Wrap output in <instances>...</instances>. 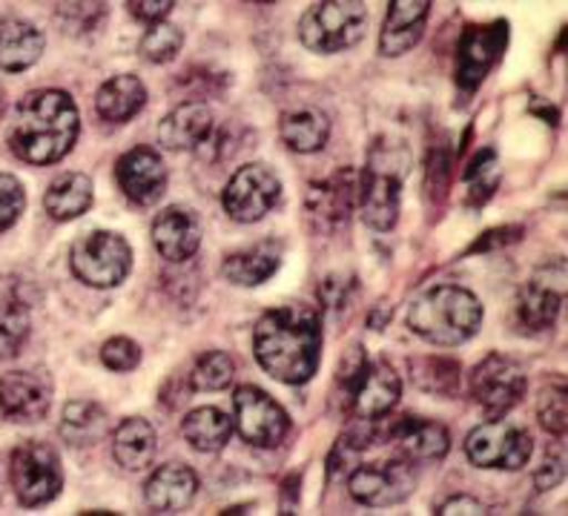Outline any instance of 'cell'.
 I'll return each instance as SVG.
<instances>
[{"instance_id":"obj_8","label":"cell","mask_w":568,"mask_h":516,"mask_svg":"<svg viewBox=\"0 0 568 516\" xmlns=\"http://www.w3.org/2000/svg\"><path fill=\"white\" fill-rule=\"evenodd\" d=\"M9 479L23 508L52 503L63 488L61 456L55 447L41 439L21 442L9 459Z\"/></svg>"},{"instance_id":"obj_27","label":"cell","mask_w":568,"mask_h":516,"mask_svg":"<svg viewBox=\"0 0 568 516\" xmlns=\"http://www.w3.org/2000/svg\"><path fill=\"white\" fill-rule=\"evenodd\" d=\"M112 454L124 471L150 468L155 456V427L141 416H126L115 431H112Z\"/></svg>"},{"instance_id":"obj_20","label":"cell","mask_w":568,"mask_h":516,"mask_svg":"<svg viewBox=\"0 0 568 516\" xmlns=\"http://www.w3.org/2000/svg\"><path fill=\"white\" fill-rule=\"evenodd\" d=\"M153 244L166 262H190L202 247V221L190 206H164L153 221Z\"/></svg>"},{"instance_id":"obj_12","label":"cell","mask_w":568,"mask_h":516,"mask_svg":"<svg viewBox=\"0 0 568 516\" xmlns=\"http://www.w3.org/2000/svg\"><path fill=\"white\" fill-rule=\"evenodd\" d=\"M282 199V179L273 166L253 161L233 172L222 193L224 213L239 224H256Z\"/></svg>"},{"instance_id":"obj_21","label":"cell","mask_w":568,"mask_h":516,"mask_svg":"<svg viewBox=\"0 0 568 516\" xmlns=\"http://www.w3.org/2000/svg\"><path fill=\"white\" fill-rule=\"evenodd\" d=\"M430 14V0H390L385 23L379 32V52L385 58H399L423 41L425 23Z\"/></svg>"},{"instance_id":"obj_23","label":"cell","mask_w":568,"mask_h":516,"mask_svg":"<svg viewBox=\"0 0 568 516\" xmlns=\"http://www.w3.org/2000/svg\"><path fill=\"white\" fill-rule=\"evenodd\" d=\"M215 130V118L204 101L179 103L159 124V144L164 150H199Z\"/></svg>"},{"instance_id":"obj_16","label":"cell","mask_w":568,"mask_h":516,"mask_svg":"<svg viewBox=\"0 0 568 516\" xmlns=\"http://www.w3.org/2000/svg\"><path fill=\"white\" fill-rule=\"evenodd\" d=\"M347 490L359 505L367 508H388L405 503L416 490V471L408 459L371 462L362 465L347 479Z\"/></svg>"},{"instance_id":"obj_18","label":"cell","mask_w":568,"mask_h":516,"mask_svg":"<svg viewBox=\"0 0 568 516\" xmlns=\"http://www.w3.org/2000/svg\"><path fill=\"white\" fill-rule=\"evenodd\" d=\"M376 439L394 442L403 459L414 462H443L450 451V436L439 422L419 419V416H396L388 427H376Z\"/></svg>"},{"instance_id":"obj_34","label":"cell","mask_w":568,"mask_h":516,"mask_svg":"<svg viewBox=\"0 0 568 516\" xmlns=\"http://www.w3.org/2000/svg\"><path fill=\"white\" fill-rule=\"evenodd\" d=\"M454 166H457V152L450 146V138L430 144L428 159H425V193L430 201L443 204L450 190V181H454V172H457Z\"/></svg>"},{"instance_id":"obj_47","label":"cell","mask_w":568,"mask_h":516,"mask_svg":"<svg viewBox=\"0 0 568 516\" xmlns=\"http://www.w3.org/2000/svg\"><path fill=\"white\" fill-rule=\"evenodd\" d=\"M0 494H3V488H0Z\"/></svg>"},{"instance_id":"obj_32","label":"cell","mask_w":568,"mask_h":516,"mask_svg":"<svg viewBox=\"0 0 568 516\" xmlns=\"http://www.w3.org/2000/svg\"><path fill=\"white\" fill-rule=\"evenodd\" d=\"M110 431L106 422V411L98 402L90 399H75L63 407L61 413V436L67 445L72 447H87L95 445L101 436Z\"/></svg>"},{"instance_id":"obj_2","label":"cell","mask_w":568,"mask_h":516,"mask_svg":"<svg viewBox=\"0 0 568 516\" xmlns=\"http://www.w3.org/2000/svg\"><path fill=\"white\" fill-rule=\"evenodd\" d=\"M81 132V115L70 92H29L14 112L9 150L32 166H49L67 159Z\"/></svg>"},{"instance_id":"obj_19","label":"cell","mask_w":568,"mask_h":516,"mask_svg":"<svg viewBox=\"0 0 568 516\" xmlns=\"http://www.w3.org/2000/svg\"><path fill=\"white\" fill-rule=\"evenodd\" d=\"M52 407V382L43 371H12L0 378V416L29 425L41 422Z\"/></svg>"},{"instance_id":"obj_30","label":"cell","mask_w":568,"mask_h":516,"mask_svg":"<svg viewBox=\"0 0 568 516\" xmlns=\"http://www.w3.org/2000/svg\"><path fill=\"white\" fill-rule=\"evenodd\" d=\"M43 206L52 221L81 219L92 206V181L83 172H63L49 184Z\"/></svg>"},{"instance_id":"obj_42","label":"cell","mask_w":568,"mask_h":516,"mask_svg":"<svg viewBox=\"0 0 568 516\" xmlns=\"http://www.w3.org/2000/svg\"><path fill=\"white\" fill-rule=\"evenodd\" d=\"M562 476H566V456H562V451L557 447L555 454H546L542 465L537 468V474H534V485H537V490H551L560 485Z\"/></svg>"},{"instance_id":"obj_6","label":"cell","mask_w":568,"mask_h":516,"mask_svg":"<svg viewBox=\"0 0 568 516\" xmlns=\"http://www.w3.org/2000/svg\"><path fill=\"white\" fill-rule=\"evenodd\" d=\"M367 9L359 0H322L298 21V41L316 55L347 52L365 38Z\"/></svg>"},{"instance_id":"obj_44","label":"cell","mask_w":568,"mask_h":516,"mask_svg":"<svg viewBox=\"0 0 568 516\" xmlns=\"http://www.w3.org/2000/svg\"><path fill=\"white\" fill-rule=\"evenodd\" d=\"M173 0H130L126 9H130L132 18H139V21H146L150 27L153 23H161L166 14L173 12Z\"/></svg>"},{"instance_id":"obj_4","label":"cell","mask_w":568,"mask_h":516,"mask_svg":"<svg viewBox=\"0 0 568 516\" xmlns=\"http://www.w3.org/2000/svg\"><path fill=\"white\" fill-rule=\"evenodd\" d=\"M486 310L471 290L459 284H437L416 296L408 307L410 333L437 347H457L474 338L483 327Z\"/></svg>"},{"instance_id":"obj_22","label":"cell","mask_w":568,"mask_h":516,"mask_svg":"<svg viewBox=\"0 0 568 516\" xmlns=\"http://www.w3.org/2000/svg\"><path fill=\"white\" fill-rule=\"evenodd\" d=\"M195 494H199V474L181 462H166L155 468L144 485L146 505L159 514H179L193 503Z\"/></svg>"},{"instance_id":"obj_36","label":"cell","mask_w":568,"mask_h":516,"mask_svg":"<svg viewBox=\"0 0 568 516\" xmlns=\"http://www.w3.org/2000/svg\"><path fill=\"white\" fill-rule=\"evenodd\" d=\"M236 376V362L224 351H207L204 356L195 358L193 373H190V385L193 391H224Z\"/></svg>"},{"instance_id":"obj_28","label":"cell","mask_w":568,"mask_h":516,"mask_svg":"<svg viewBox=\"0 0 568 516\" xmlns=\"http://www.w3.org/2000/svg\"><path fill=\"white\" fill-rule=\"evenodd\" d=\"M278 132H282V141L291 146L298 155H311V152H320L331 138V118L325 115L316 107H296V110H287L278 121Z\"/></svg>"},{"instance_id":"obj_11","label":"cell","mask_w":568,"mask_h":516,"mask_svg":"<svg viewBox=\"0 0 568 516\" xmlns=\"http://www.w3.org/2000/svg\"><path fill=\"white\" fill-rule=\"evenodd\" d=\"M468 385H471L474 402L486 413V419H503L523 402L528 378L517 358L506 353H488L471 371Z\"/></svg>"},{"instance_id":"obj_7","label":"cell","mask_w":568,"mask_h":516,"mask_svg":"<svg viewBox=\"0 0 568 516\" xmlns=\"http://www.w3.org/2000/svg\"><path fill=\"white\" fill-rule=\"evenodd\" d=\"M70 270L78 282L95 290H112L126 282L132 270L130 241L112 230H92L75 239L70 250Z\"/></svg>"},{"instance_id":"obj_14","label":"cell","mask_w":568,"mask_h":516,"mask_svg":"<svg viewBox=\"0 0 568 516\" xmlns=\"http://www.w3.org/2000/svg\"><path fill=\"white\" fill-rule=\"evenodd\" d=\"M356 175L354 166H342L322 181H313L305 195V219L313 233L336 235L347 227L356 213Z\"/></svg>"},{"instance_id":"obj_25","label":"cell","mask_w":568,"mask_h":516,"mask_svg":"<svg viewBox=\"0 0 568 516\" xmlns=\"http://www.w3.org/2000/svg\"><path fill=\"white\" fill-rule=\"evenodd\" d=\"M282 267V244L278 241H258L253 247L224 255L222 273L227 282L239 287H258Z\"/></svg>"},{"instance_id":"obj_15","label":"cell","mask_w":568,"mask_h":516,"mask_svg":"<svg viewBox=\"0 0 568 516\" xmlns=\"http://www.w3.org/2000/svg\"><path fill=\"white\" fill-rule=\"evenodd\" d=\"M233 413L244 442L253 447H278L291 434V416L273 399L271 393L256 385H242L233 393Z\"/></svg>"},{"instance_id":"obj_38","label":"cell","mask_w":568,"mask_h":516,"mask_svg":"<svg viewBox=\"0 0 568 516\" xmlns=\"http://www.w3.org/2000/svg\"><path fill=\"white\" fill-rule=\"evenodd\" d=\"M537 416H540V425L546 427L548 434L562 436L568 425V393L566 382L557 378L551 385L542 387L540 402H537Z\"/></svg>"},{"instance_id":"obj_29","label":"cell","mask_w":568,"mask_h":516,"mask_svg":"<svg viewBox=\"0 0 568 516\" xmlns=\"http://www.w3.org/2000/svg\"><path fill=\"white\" fill-rule=\"evenodd\" d=\"M181 436L199 454H219L233 436V419L219 407H195L181 422Z\"/></svg>"},{"instance_id":"obj_31","label":"cell","mask_w":568,"mask_h":516,"mask_svg":"<svg viewBox=\"0 0 568 516\" xmlns=\"http://www.w3.org/2000/svg\"><path fill=\"white\" fill-rule=\"evenodd\" d=\"M32 331V313L29 302L21 296L18 284H3L0 287V358L18 356L23 342Z\"/></svg>"},{"instance_id":"obj_33","label":"cell","mask_w":568,"mask_h":516,"mask_svg":"<svg viewBox=\"0 0 568 516\" xmlns=\"http://www.w3.org/2000/svg\"><path fill=\"white\" fill-rule=\"evenodd\" d=\"M416 387L437 396H454L459 391V362L448 356H416L408 362Z\"/></svg>"},{"instance_id":"obj_35","label":"cell","mask_w":568,"mask_h":516,"mask_svg":"<svg viewBox=\"0 0 568 516\" xmlns=\"http://www.w3.org/2000/svg\"><path fill=\"white\" fill-rule=\"evenodd\" d=\"M465 184H468V206H483L494 195L499 184L497 172V150L486 146L471 159L468 170L463 172Z\"/></svg>"},{"instance_id":"obj_24","label":"cell","mask_w":568,"mask_h":516,"mask_svg":"<svg viewBox=\"0 0 568 516\" xmlns=\"http://www.w3.org/2000/svg\"><path fill=\"white\" fill-rule=\"evenodd\" d=\"M47 41L36 23L23 18H0V69L23 72L41 61Z\"/></svg>"},{"instance_id":"obj_13","label":"cell","mask_w":568,"mask_h":516,"mask_svg":"<svg viewBox=\"0 0 568 516\" xmlns=\"http://www.w3.org/2000/svg\"><path fill=\"white\" fill-rule=\"evenodd\" d=\"M566 302V262L542 264L517 293L514 316L526 333H546L555 327Z\"/></svg>"},{"instance_id":"obj_43","label":"cell","mask_w":568,"mask_h":516,"mask_svg":"<svg viewBox=\"0 0 568 516\" xmlns=\"http://www.w3.org/2000/svg\"><path fill=\"white\" fill-rule=\"evenodd\" d=\"M523 233H526V230L517 227V224H511V227H494V230H488V233L479 235V239L474 241L471 247H468V253H488V250L499 247V244L506 247V244H514V241H520Z\"/></svg>"},{"instance_id":"obj_5","label":"cell","mask_w":568,"mask_h":516,"mask_svg":"<svg viewBox=\"0 0 568 516\" xmlns=\"http://www.w3.org/2000/svg\"><path fill=\"white\" fill-rule=\"evenodd\" d=\"M339 382L345 387L347 399H351V411L359 422L385 419L403 396L399 373L385 358L371 362L359 344L351 347V353L342 358Z\"/></svg>"},{"instance_id":"obj_3","label":"cell","mask_w":568,"mask_h":516,"mask_svg":"<svg viewBox=\"0 0 568 516\" xmlns=\"http://www.w3.org/2000/svg\"><path fill=\"white\" fill-rule=\"evenodd\" d=\"M408 172L410 150L403 138H376L367 152L365 170L356 175V206L367 227L376 233H388L396 227Z\"/></svg>"},{"instance_id":"obj_26","label":"cell","mask_w":568,"mask_h":516,"mask_svg":"<svg viewBox=\"0 0 568 516\" xmlns=\"http://www.w3.org/2000/svg\"><path fill=\"white\" fill-rule=\"evenodd\" d=\"M146 107V87L139 75L124 72L115 75L98 90L95 110L110 124H126Z\"/></svg>"},{"instance_id":"obj_45","label":"cell","mask_w":568,"mask_h":516,"mask_svg":"<svg viewBox=\"0 0 568 516\" xmlns=\"http://www.w3.org/2000/svg\"><path fill=\"white\" fill-rule=\"evenodd\" d=\"M437 514L439 516H454V514H459V516H477V514H488V510H486V505L479 503V499H474V496L457 494V496H450V499L445 505H439Z\"/></svg>"},{"instance_id":"obj_39","label":"cell","mask_w":568,"mask_h":516,"mask_svg":"<svg viewBox=\"0 0 568 516\" xmlns=\"http://www.w3.org/2000/svg\"><path fill=\"white\" fill-rule=\"evenodd\" d=\"M106 3H58L55 14L58 21L63 23V32L72 34H87L95 32L106 18Z\"/></svg>"},{"instance_id":"obj_40","label":"cell","mask_w":568,"mask_h":516,"mask_svg":"<svg viewBox=\"0 0 568 516\" xmlns=\"http://www.w3.org/2000/svg\"><path fill=\"white\" fill-rule=\"evenodd\" d=\"M23 206H27V190L14 175L0 172V233H7L18 224Z\"/></svg>"},{"instance_id":"obj_46","label":"cell","mask_w":568,"mask_h":516,"mask_svg":"<svg viewBox=\"0 0 568 516\" xmlns=\"http://www.w3.org/2000/svg\"><path fill=\"white\" fill-rule=\"evenodd\" d=\"M3 110H7V95H3V90H0V118H3Z\"/></svg>"},{"instance_id":"obj_9","label":"cell","mask_w":568,"mask_h":516,"mask_svg":"<svg viewBox=\"0 0 568 516\" xmlns=\"http://www.w3.org/2000/svg\"><path fill=\"white\" fill-rule=\"evenodd\" d=\"M508 21H491V23H471L465 27L457 43V69H454V83H457L463 101L479 90V83L486 81V75L499 63V58L506 55L508 47Z\"/></svg>"},{"instance_id":"obj_37","label":"cell","mask_w":568,"mask_h":516,"mask_svg":"<svg viewBox=\"0 0 568 516\" xmlns=\"http://www.w3.org/2000/svg\"><path fill=\"white\" fill-rule=\"evenodd\" d=\"M181 47H184V32L173 23L161 21L146 29L139 43V52L150 63H170L179 58Z\"/></svg>"},{"instance_id":"obj_1","label":"cell","mask_w":568,"mask_h":516,"mask_svg":"<svg viewBox=\"0 0 568 516\" xmlns=\"http://www.w3.org/2000/svg\"><path fill=\"white\" fill-rule=\"evenodd\" d=\"M253 356L282 385H307L322 362V318L307 304H278L253 327Z\"/></svg>"},{"instance_id":"obj_17","label":"cell","mask_w":568,"mask_h":516,"mask_svg":"<svg viewBox=\"0 0 568 516\" xmlns=\"http://www.w3.org/2000/svg\"><path fill=\"white\" fill-rule=\"evenodd\" d=\"M115 181L135 206H153L166 193V166L153 146H132L115 161Z\"/></svg>"},{"instance_id":"obj_10","label":"cell","mask_w":568,"mask_h":516,"mask_svg":"<svg viewBox=\"0 0 568 516\" xmlns=\"http://www.w3.org/2000/svg\"><path fill=\"white\" fill-rule=\"evenodd\" d=\"M534 454V439L526 427L508 419H486L465 439V456L471 465L488 471H520Z\"/></svg>"},{"instance_id":"obj_41","label":"cell","mask_w":568,"mask_h":516,"mask_svg":"<svg viewBox=\"0 0 568 516\" xmlns=\"http://www.w3.org/2000/svg\"><path fill=\"white\" fill-rule=\"evenodd\" d=\"M101 362L104 367H110L112 373H130L141 365V347L139 342H132L126 336H115L110 342H104L101 347Z\"/></svg>"}]
</instances>
